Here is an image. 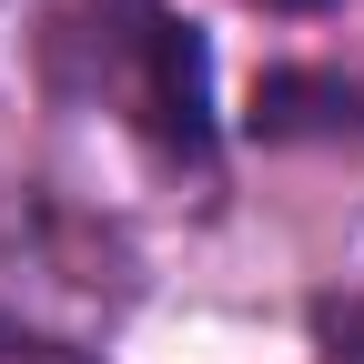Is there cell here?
<instances>
[{"instance_id":"6da1fadb","label":"cell","mask_w":364,"mask_h":364,"mask_svg":"<svg viewBox=\"0 0 364 364\" xmlns=\"http://www.w3.org/2000/svg\"><path fill=\"white\" fill-rule=\"evenodd\" d=\"M102 11L122 21L112 41H122V61H132V102H142V122L162 132L172 152H203V51H193V31L182 21H162L152 0H102Z\"/></svg>"},{"instance_id":"7a4b0ae2","label":"cell","mask_w":364,"mask_h":364,"mask_svg":"<svg viewBox=\"0 0 364 364\" xmlns=\"http://www.w3.org/2000/svg\"><path fill=\"white\" fill-rule=\"evenodd\" d=\"M324 344H334V364H364V304H334L324 314Z\"/></svg>"}]
</instances>
